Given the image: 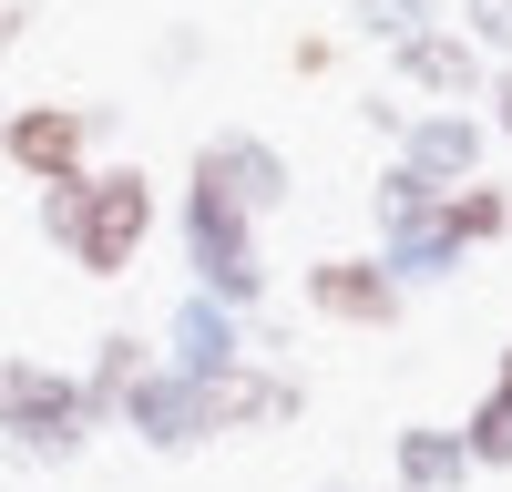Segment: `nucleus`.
I'll list each match as a JSON object with an SVG mask.
<instances>
[{
  "label": "nucleus",
  "instance_id": "16",
  "mask_svg": "<svg viewBox=\"0 0 512 492\" xmlns=\"http://www.w3.org/2000/svg\"><path fill=\"white\" fill-rule=\"evenodd\" d=\"M441 11H451V0H349V31L369 41V52H400V41L441 31Z\"/></svg>",
  "mask_w": 512,
  "mask_h": 492
},
{
  "label": "nucleus",
  "instance_id": "25",
  "mask_svg": "<svg viewBox=\"0 0 512 492\" xmlns=\"http://www.w3.org/2000/svg\"><path fill=\"white\" fill-rule=\"evenodd\" d=\"M0 113H11V103H0Z\"/></svg>",
  "mask_w": 512,
  "mask_h": 492
},
{
  "label": "nucleus",
  "instance_id": "9",
  "mask_svg": "<svg viewBox=\"0 0 512 492\" xmlns=\"http://www.w3.org/2000/svg\"><path fill=\"white\" fill-rule=\"evenodd\" d=\"M297 298H308V318H328V328H400V308H410L379 257H308L297 267Z\"/></svg>",
  "mask_w": 512,
  "mask_h": 492
},
{
  "label": "nucleus",
  "instance_id": "10",
  "mask_svg": "<svg viewBox=\"0 0 512 492\" xmlns=\"http://www.w3.org/2000/svg\"><path fill=\"white\" fill-rule=\"evenodd\" d=\"M236 359H256V318L216 308V298H175V318H164V369H185V380H226Z\"/></svg>",
  "mask_w": 512,
  "mask_h": 492
},
{
  "label": "nucleus",
  "instance_id": "24",
  "mask_svg": "<svg viewBox=\"0 0 512 492\" xmlns=\"http://www.w3.org/2000/svg\"><path fill=\"white\" fill-rule=\"evenodd\" d=\"M318 492H349V482H318Z\"/></svg>",
  "mask_w": 512,
  "mask_h": 492
},
{
  "label": "nucleus",
  "instance_id": "6",
  "mask_svg": "<svg viewBox=\"0 0 512 492\" xmlns=\"http://www.w3.org/2000/svg\"><path fill=\"white\" fill-rule=\"evenodd\" d=\"M308 421V380H297L287 359H236L226 380H205V431L236 441V431H287Z\"/></svg>",
  "mask_w": 512,
  "mask_h": 492
},
{
  "label": "nucleus",
  "instance_id": "7",
  "mask_svg": "<svg viewBox=\"0 0 512 492\" xmlns=\"http://www.w3.org/2000/svg\"><path fill=\"white\" fill-rule=\"evenodd\" d=\"M482 154H492V123H482V113H461V103H420V113H410V134L390 144V164H410L431 195L482 185Z\"/></svg>",
  "mask_w": 512,
  "mask_h": 492
},
{
  "label": "nucleus",
  "instance_id": "1",
  "mask_svg": "<svg viewBox=\"0 0 512 492\" xmlns=\"http://www.w3.org/2000/svg\"><path fill=\"white\" fill-rule=\"evenodd\" d=\"M154 175L144 164H93L72 185H41V236L52 257H72L82 277H134V257L154 246Z\"/></svg>",
  "mask_w": 512,
  "mask_h": 492
},
{
  "label": "nucleus",
  "instance_id": "13",
  "mask_svg": "<svg viewBox=\"0 0 512 492\" xmlns=\"http://www.w3.org/2000/svg\"><path fill=\"white\" fill-rule=\"evenodd\" d=\"M461 482H482V472H472V451H461L451 421L390 431V492H461Z\"/></svg>",
  "mask_w": 512,
  "mask_h": 492
},
{
  "label": "nucleus",
  "instance_id": "14",
  "mask_svg": "<svg viewBox=\"0 0 512 492\" xmlns=\"http://www.w3.org/2000/svg\"><path fill=\"white\" fill-rule=\"evenodd\" d=\"M154 359H164V349L144 339V328H103V339H93V359H82L72 380H82V400H93V421H103V431H113V410L134 400V380H144Z\"/></svg>",
  "mask_w": 512,
  "mask_h": 492
},
{
  "label": "nucleus",
  "instance_id": "15",
  "mask_svg": "<svg viewBox=\"0 0 512 492\" xmlns=\"http://www.w3.org/2000/svg\"><path fill=\"white\" fill-rule=\"evenodd\" d=\"M461 451H472V472H512V339H502V359H492V390L461 410Z\"/></svg>",
  "mask_w": 512,
  "mask_h": 492
},
{
  "label": "nucleus",
  "instance_id": "20",
  "mask_svg": "<svg viewBox=\"0 0 512 492\" xmlns=\"http://www.w3.org/2000/svg\"><path fill=\"white\" fill-rule=\"evenodd\" d=\"M410 113H420L410 93H369V103H359V123H369L379 144H400V134H410Z\"/></svg>",
  "mask_w": 512,
  "mask_h": 492
},
{
  "label": "nucleus",
  "instance_id": "2",
  "mask_svg": "<svg viewBox=\"0 0 512 492\" xmlns=\"http://www.w3.org/2000/svg\"><path fill=\"white\" fill-rule=\"evenodd\" d=\"M93 400H82L72 369L52 359H21V349H0V451H11L21 472H72L82 451H93Z\"/></svg>",
  "mask_w": 512,
  "mask_h": 492
},
{
  "label": "nucleus",
  "instance_id": "22",
  "mask_svg": "<svg viewBox=\"0 0 512 492\" xmlns=\"http://www.w3.org/2000/svg\"><path fill=\"white\" fill-rule=\"evenodd\" d=\"M482 103H492V113H482V123H492V134H502V144H512V62H492V82H482Z\"/></svg>",
  "mask_w": 512,
  "mask_h": 492
},
{
  "label": "nucleus",
  "instance_id": "23",
  "mask_svg": "<svg viewBox=\"0 0 512 492\" xmlns=\"http://www.w3.org/2000/svg\"><path fill=\"white\" fill-rule=\"evenodd\" d=\"M31 41V0H0V52H21Z\"/></svg>",
  "mask_w": 512,
  "mask_h": 492
},
{
  "label": "nucleus",
  "instance_id": "17",
  "mask_svg": "<svg viewBox=\"0 0 512 492\" xmlns=\"http://www.w3.org/2000/svg\"><path fill=\"white\" fill-rule=\"evenodd\" d=\"M441 216H451V236H461V257H472V246H492V236H512V185H451L441 195Z\"/></svg>",
  "mask_w": 512,
  "mask_h": 492
},
{
  "label": "nucleus",
  "instance_id": "18",
  "mask_svg": "<svg viewBox=\"0 0 512 492\" xmlns=\"http://www.w3.org/2000/svg\"><path fill=\"white\" fill-rule=\"evenodd\" d=\"M431 185H420L410 175V164H379V185H369V216H379V236H390V226H410V216H431Z\"/></svg>",
  "mask_w": 512,
  "mask_h": 492
},
{
  "label": "nucleus",
  "instance_id": "4",
  "mask_svg": "<svg viewBox=\"0 0 512 492\" xmlns=\"http://www.w3.org/2000/svg\"><path fill=\"white\" fill-rule=\"evenodd\" d=\"M113 134V103H11L0 113V154L21 185H72L93 175V154Z\"/></svg>",
  "mask_w": 512,
  "mask_h": 492
},
{
  "label": "nucleus",
  "instance_id": "11",
  "mask_svg": "<svg viewBox=\"0 0 512 492\" xmlns=\"http://www.w3.org/2000/svg\"><path fill=\"white\" fill-rule=\"evenodd\" d=\"M482 82H492V62H482L451 21L390 52V93H420V103H461V113H472V103H482Z\"/></svg>",
  "mask_w": 512,
  "mask_h": 492
},
{
  "label": "nucleus",
  "instance_id": "5",
  "mask_svg": "<svg viewBox=\"0 0 512 492\" xmlns=\"http://www.w3.org/2000/svg\"><path fill=\"white\" fill-rule=\"evenodd\" d=\"M185 175H205L216 195H236V205H246L256 226H267L277 205L297 195V164H287V144H267L256 123H216V134L195 144V164H185Z\"/></svg>",
  "mask_w": 512,
  "mask_h": 492
},
{
  "label": "nucleus",
  "instance_id": "21",
  "mask_svg": "<svg viewBox=\"0 0 512 492\" xmlns=\"http://www.w3.org/2000/svg\"><path fill=\"white\" fill-rule=\"evenodd\" d=\"M328 62H338V31H297V41H287V72H297V82H318Z\"/></svg>",
  "mask_w": 512,
  "mask_h": 492
},
{
  "label": "nucleus",
  "instance_id": "8",
  "mask_svg": "<svg viewBox=\"0 0 512 492\" xmlns=\"http://www.w3.org/2000/svg\"><path fill=\"white\" fill-rule=\"evenodd\" d=\"M113 431H134L154 462H185V451H205V441H216V431H205V380H185V369L154 359L144 380H134V400L113 410Z\"/></svg>",
  "mask_w": 512,
  "mask_h": 492
},
{
  "label": "nucleus",
  "instance_id": "19",
  "mask_svg": "<svg viewBox=\"0 0 512 492\" xmlns=\"http://www.w3.org/2000/svg\"><path fill=\"white\" fill-rule=\"evenodd\" d=\"M451 31L472 41L482 62H512V0H451Z\"/></svg>",
  "mask_w": 512,
  "mask_h": 492
},
{
  "label": "nucleus",
  "instance_id": "12",
  "mask_svg": "<svg viewBox=\"0 0 512 492\" xmlns=\"http://www.w3.org/2000/svg\"><path fill=\"white\" fill-rule=\"evenodd\" d=\"M379 267H390V287L400 298H420V287H441V277H461V236H451V216L431 205V216H410V226H390L369 246Z\"/></svg>",
  "mask_w": 512,
  "mask_h": 492
},
{
  "label": "nucleus",
  "instance_id": "3",
  "mask_svg": "<svg viewBox=\"0 0 512 492\" xmlns=\"http://www.w3.org/2000/svg\"><path fill=\"white\" fill-rule=\"evenodd\" d=\"M175 236H185V287L216 298L236 318H267V236L236 195H216L205 175H185V205H175Z\"/></svg>",
  "mask_w": 512,
  "mask_h": 492
}]
</instances>
